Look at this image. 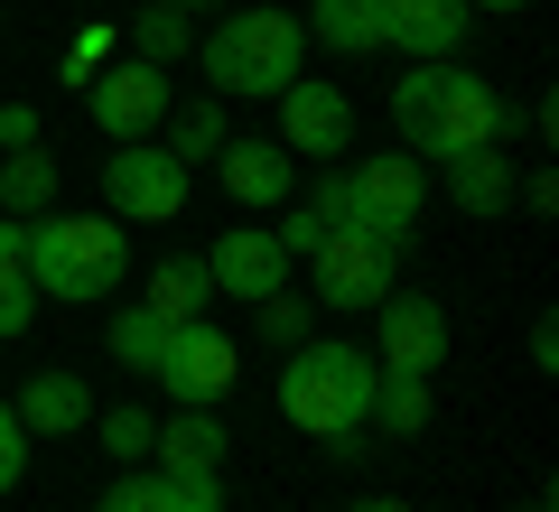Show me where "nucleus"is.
I'll list each match as a JSON object with an SVG mask.
<instances>
[{
    "label": "nucleus",
    "instance_id": "19",
    "mask_svg": "<svg viewBox=\"0 0 559 512\" xmlns=\"http://www.w3.org/2000/svg\"><path fill=\"white\" fill-rule=\"evenodd\" d=\"M38 326V279H28V224L0 215V345H20Z\"/></svg>",
    "mask_w": 559,
    "mask_h": 512
},
{
    "label": "nucleus",
    "instance_id": "13",
    "mask_svg": "<svg viewBox=\"0 0 559 512\" xmlns=\"http://www.w3.org/2000/svg\"><path fill=\"white\" fill-rule=\"evenodd\" d=\"M215 178L234 205H252V215H280V205L299 197V158L280 150V140H224L215 150Z\"/></svg>",
    "mask_w": 559,
    "mask_h": 512
},
{
    "label": "nucleus",
    "instance_id": "35",
    "mask_svg": "<svg viewBox=\"0 0 559 512\" xmlns=\"http://www.w3.org/2000/svg\"><path fill=\"white\" fill-rule=\"evenodd\" d=\"M532 373H559V326L550 317H532Z\"/></svg>",
    "mask_w": 559,
    "mask_h": 512
},
{
    "label": "nucleus",
    "instance_id": "38",
    "mask_svg": "<svg viewBox=\"0 0 559 512\" xmlns=\"http://www.w3.org/2000/svg\"><path fill=\"white\" fill-rule=\"evenodd\" d=\"M168 10H187V20H197V10H205V0H168Z\"/></svg>",
    "mask_w": 559,
    "mask_h": 512
},
{
    "label": "nucleus",
    "instance_id": "28",
    "mask_svg": "<svg viewBox=\"0 0 559 512\" xmlns=\"http://www.w3.org/2000/svg\"><path fill=\"white\" fill-rule=\"evenodd\" d=\"M308 317H318V298H289V289H271V298H252V326H261V345H308Z\"/></svg>",
    "mask_w": 559,
    "mask_h": 512
},
{
    "label": "nucleus",
    "instance_id": "15",
    "mask_svg": "<svg viewBox=\"0 0 559 512\" xmlns=\"http://www.w3.org/2000/svg\"><path fill=\"white\" fill-rule=\"evenodd\" d=\"M439 187H448V205H457V215L495 224V215H513L522 168L503 158V140H495V150H457V158H439Z\"/></svg>",
    "mask_w": 559,
    "mask_h": 512
},
{
    "label": "nucleus",
    "instance_id": "12",
    "mask_svg": "<svg viewBox=\"0 0 559 512\" xmlns=\"http://www.w3.org/2000/svg\"><path fill=\"white\" fill-rule=\"evenodd\" d=\"M466 28H476V10L466 0H382V47L411 66L429 57H466Z\"/></svg>",
    "mask_w": 559,
    "mask_h": 512
},
{
    "label": "nucleus",
    "instance_id": "40",
    "mask_svg": "<svg viewBox=\"0 0 559 512\" xmlns=\"http://www.w3.org/2000/svg\"><path fill=\"white\" fill-rule=\"evenodd\" d=\"M0 28H10V20H0Z\"/></svg>",
    "mask_w": 559,
    "mask_h": 512
},
{
    "label": "nucleus",
    "instance_id": "25",
    "mask_svg": "<svg viewBox=\"0 0 559 512\" xmlns=\"http://www.w3.org/2000/svg\"><path fill=\"white\" fill-rule=\"evenodd\" d=\"M94 438L112 466H150V448H159V419L140 410V401H121V410H94Z\"/></svg>",
    "mask_w": 559,
    "mask_h": 512
},
{
    "label": "nucleus",
    "instance_id": "8",
    "mask_svg": "<svg viewBox=\"0 0 559 512\" xmlns=\"http://www.w3.org/2000/svg\"><path fill=\"white\" fill-rule=\"evenodd\" d=\"M168 103H178V84H168V66L131 57V47H121V57L103 66L94 84H84V112H94V131L112 140V150H121V140H159Z\"/></svg>",
    "mask_w": 559,
    "mask_h": 512
},
{
    "label": "nucleus",
    "instance_id": "29",
    "mask_svg": "<svg viewBox=\"0 0 559 512\" xmlns=\"http://www.w3.org/2000/svg\"><path fill=\"white\" fill-rule=\"evenodd\" d=\"M112 57H121V28H112V20H84L75 47H66V75H57V84H75V94H84V84H94Z\"/></svg>",
    "mask_w": 559,
    "mask_h": 512
},
{
    "label": "nucleus",
    "instance_id": "9",
    "mask_svg": "<svg viewBox=\"0 0 559 512\" xmlns=\"http://www.w3.org/2000/svg\"><path fill=\"white\" fill-rule=\"evenodd\" d=\"M308 279H318V308H373L382 289H401V252L392 242H373V234H355V224H326V242L308 252Z\"/></svg>",
    "mask_w": 559,
    "mask_h": 512
},
{
    "label": "nucleus",
    "instance_id": "16",
    "mask_svg": "<svg viewBox=\"0 0 559 512\" xmlns=\"http://www.w3.org/2000/svg\"><path fill=\"white\" fill-rule=\"evenodd\" d=\"M10 410H20L28 438H75V429H94V392H84V373H28Z\"/></svg>",
    "mask_w": 559,
    "mask_h": 512
},
{
    "label": "nucleus",
    "instance_id": "20",
    "mask_svg": "<svg viewBox=\"0 0 559 512\" xmlns=\"http://www.w3.org/2000/svg\"><path fill=\"white\" fill-rule=\"evenodd\" d=\"M299 28L336 57H382V0H308Z\"/></svg>",
    "mask_w": 559,
    "mask_h": 512
},
{
    "label": "nucleus",
    "instance_id": "21",
    "mask_svg": "<svg viewBox=\"0 0 559 512\" xmlns=\"http://www.w3.org/2000/svg\"><path fill=\"white\" fill-rule=\"evenodd\" d=\"M57 187H66V168H57V150H47V140L0 158V215H20V224L47 215V205H57Z\"/></svg>",
    "mask_w": 559,
    "mask_h": 512
},
{
    "label": "nucleus",
    "instance_id": "17",
    "mask_svg": "<svg viewBox=\"0 0 559 512\" xmlns=\"http://www.w3.org/2000/svg\"><path fill=\"white\" fill-rule=\"evenodd\" d=\"M224 419L215 410H178V419H159V448H150V466L159 475H178V485H197V475H224Z\"/></svg>",
    "mask_w": 559,
    "mask_h": 512
},
{
    "label": "nucleus",
    "instance_id": "6",
    "mask_svg": "<svg viewBox=\"0 0 559 512\" xmlns=\"http://www.w3.org/2000/svg\"><path fill=\"white\" fill-rule=\"evenodd\" d=\"M187 158H168L159 140H121V150H103V215L112 224H178L187 205Z\"/></svg>",
    "mask_w": 559,
    "mask_h": 512
},
{
    "label": "nucleus",
    "instance_id": "39",
    "mask_svg": "<svg viewBox=\"0 0 559 512\" xmlns=\"http://www.w3.org/2000/svg\"><path fill=\"white\" fill-rule=\"evenodd\" d=\"M66 10H103V0H66Z\"/></svg>",
    "mask_w": 559,
    "mask_h": 512
},
{
    "label": "nucleus",
    "instance_id": "36",
    "mask_svg": "<svg viewBox=\"0 0 559 512\" xmlns=\"http://www.w3.org/2000/svg\"><path fill=\"white\" fill-rule=\"evenodd\" d=\"M345 512H419V503H401V493H355Z\"/></svg>",
    "mask_w": 559,
    "mask_h": 512
},
{
    "label": "nucleus",
    "instance_id": "4",
    "mask_svg": "<svg viewBox=\"0 0 559 512\" xmlns=\"http://www.w3.org/2000/svg\"><path fill=\"white\" fill-rule=\"evenodd\" d=\"M28 279L57 308H84V298H112L131 279V234L112 215H75V205H47L28 215Z\"/></svg>",
    "mask_w": 559,
    "mask_h": 512
},
{
    "label": "nucleus",
    "instance_id": "37",
    "mask_svg": "<svg viewBox=\"0 0 559 512\" xmlns=\"http://www.w3.org/2000/svg\"><path fill=\"white\" fill-rule=\"evenodd\" d=\"M466 10H495V20H513V10H532V0H466Z\"/></svg>",
    "mask_w": 559,
    "mask_h": 512
},
{
    "label": "nucleus",
    "instance_id": "5",
    "mask_svg": "<svg viewBox=\"0 0 559 512\" xmlns=\"http://www.w3.org/2000/svg\"><path fill=\"white\" fill-rule=\"evenodd\" d=\"M419 205H429V168L411 150H373V158H345V224L392 252L419 242Z\"/></svg>",
    "mask_w": 559,
    "mask_h": 512
},
{
    "label": "nucleus",
    "instance_id": "10",
    "mask_svg": "<svg viewBox=\"0 0 559 512\" xmlns=\"http://www.w3.org/2000/svg\"><path fill=\"white\" fill-rule=\"evenodd\" d=\"M271 103H280V150H289V158H318V168L355 158V94H345V84L289 75Z\"/></svg>",
    "mask_w": 559,
    "mask_h": 512
},
{
    "label": "nucleus",
    "instance_id": "7",
    "mask_svg": "<svg viewBox=\"0 0 559 512\" xmlns=\"http://www.w3.org/2000/svg\"><path fill=\"white\" fill-rule=\"evenodd\" d=\"M150 382H159L178 410H215V401L242 382V345L215 326V317H187V326H168V345H159V364H150Z\"/></svg>",
    "mask_w": 559,
    "mask_h": 512
},
{
    "label": "nucleus",
    "instance_id": "32",
    "mask_svg": "<svg viewBox=\"0 0 559 512\" xmlns=\"http://www.w3.org/2000/svg\"><path fill=\"white\" fill-rule=\"evenodd\" d=\"M0 150H38V103H0Z\"/></svg>",
    "mask_w": 559,
    "mask_h": 512
},
{
    "label": "nucleus",
    "instance_id": "31",
    "mask_svg": "<svg viewBox=\"0 0 559 512\" xmlns=\"http://www.w3.org/2000/svg\"><path fill=\"white\" fill-rule=\"evenodd\" d=\"M28 456H38V438H28V429H20V410H10V401H0V493H20Z\"/></svg>",
    "mask_w": 559,
    "mask_h": 512
},
{
    "label": "nucleus",
    "instance_id": "11",
    "mask_svg": "<svg viewBox=\"0 0 559 512\" xmlns=\"http://www.w3.org/2000/svg\"><path fill=\"white\" fill-rule=\"evenodd\" d=\"M364 317H373V364L382 373H439L448 364V308L429 289H382Z\"/></svg>",
    "mask_w": 559,
    "mask_h": 512
},
{
    "label": "nucleus",
    "instance_id": "3",
    "mask_svg": "<svg viewBox=\"0 0 559 512\" xmlns=\"http://www.w3.org/2000/svg\"><path fill=\"white\" fill-rule=\"evenodd\" d=\"M289 75H308V28H299V10L234 0V10L205 28V94H215V103H271Z\"/></svg>",
    "mask_w": 559,
    "mask_h": 512
},
{
    "label": "nucleus",
    "instance_id": "1",
    "mask_svg": "<svg viewBox=\"0 0 559 512\" xmlns=\"http://www.w3.org/2000/svg\"><path fill=\"white\" fill-rule=\"evenodd\" d=\"M392 131H401L411 158L439 168V158H457V150L513 140V103H503L466 57H429V66H411V75L392 84Z\"/></svg>",
    "mask_w": 559,
    "mask_h": 512
},
{
    "label": "nucleus",
    "instance_id": "24",
    "mask_svg": "<svg viewBox=\"0 0 559 512\" xmlns=\"http://www.w3.org/2000/svg\"><path fill=\"white\" fill-rule=\"evenodd\" d=\"M224 140H234V131H224V103L215 94H205V103H168V121H159V150L187 158V168H205Z\"/></svg>",
    "mask_w": 559,
    "mask_h": 512
},
{
    "label": "nucleus",
    "instance_id": "30",
    "mask_svg": "<svg viewBox=\"0 0 559 512\" xmlns=\"http://www.w3.org/2000/svg\"><path fill=\"white\" fill-rule=\"evenodd\" d=\"M271 242H280V252H289V261H308V252H318V242H326V215H318V205H308V197H289V205H280V224H271Z\"/></svg>",
    "mask_w": 559,
    "mask_h": 512
},
{
    "label": "nucleus",
    "instance_id": "34",
    "mask_svg": "<svg viewBox=\"0 0 559 512\" xmlns=\"http://www.w3.org/2000/svg\"><path fill=\"white\" fill-rule=\"evenodd\" d=\"M178 512H234V503H224V475H197V485H178Z\"/></svg>",
    "mask_w": 559,
    "mask_h": 512
},
{
    "label": "nucleus",
    "instance_id": "23",
    "mask_svg": "<svg viewBox=\"0 0 559 512\" xmlns=\"http://www.w3.org/2000/svg\"><path fill=\"white\" fill-rule=\"evenodd\" d=\"M373 438H419L429 429V373H373V410H364Z\"/></svg>",
    "mask_w": 559,
    "mask_h": 512
},
{
    "label": "nucleus",
    "instance_id": "18",
    "mask_svg": "<svg viewBox=\"0 0 559 512\" xmlns=\"http://www.w3.org/2000/svg\"><path fill=\"white\" fill-rule=\"evenodd\" d=\"M205 298H215L205 252H168L159 271H150V289H140V308L159 317V326H187V317H205Z\"/></svg>",
    "mask_w": 559,
    "mask_h": 512
},
{
    "label": "nucleus",
    "instance_id": "2",
    "mask_svg": "<svg viewBox=\"0 0 559 512\" xmlns=\"http://www.w3.org/2000/svg\"><path fill=\"white\" fill-rule=\"evenodd\" d=\"M373 345H336V335H308L280 355V419L299 438H318L326 456H355L364 410H373Z\"/></svg>",
    "mask_w": 559,
    "mask_h": 512
},
{
    "label": "nucleus",
    "instance_id": "22",
    "mask_svg": "<svg viewBox=\"0 0 559 512\" xmlns=\"http://www.w3.org/2000/svg\"><path fill=\"white\" fill-rule=\"evenodd\" d=\"M121 47L178 75V66H187V47H197V20H187V10H168V0H140V10H131V28H121Z\"/></svg>",
    "mask_w": 559,
    "mask_h": 512
},
{
    "label": "nucleus",
    "instance_id": "33",
    "mask_svg": "<svg viewBox=\"0 0 559 512\" xmlns=\"http://www.w3.org/2000/svg\"><path fill=\"white\" fill-rule=\"evenodd\" d=\"M513 205H532V215H559V178H550V168H532V178L513 187Z\"/></svg>",
    "mask_w": 559,
    "mask_h": 512
},
{
    "label": "nucleus",
    "instance_id": "27",
    "mask_svg": "<svg viewBox=\"0 0 559 512\" xmlns=\"http://www.w3.org/2000/svg\"><path fill=\"white\" fill-rule=\"evenodd\" d=\"M94 512H178V475H159V466H121L112 485H103Z\"/></svg>",
    "mask_w": 559,
    "mask_h": 512
},
{
    "label": "nucleus",
    "instance_id": "14",
    "mask_svg": "<svg viewBox=\"0 0 559 512\" xmlns=\"http://www.w3.org/2000/svg\"><path fill=\"white\" fill-rule=\"evenodd\" d=\"M205 271H215L224 298H271V289H289V252L271 242V224H234V234H215Z\"/></svg>",
    "mask_w": 559,
    "mask_h": 512
},
{
    "label": "nucleus",
    "instance_id": "26",
    "mask_svg": "<svg viewBox=\"0 0 559 512\" xmlns=\"http://www.w3.org/2000/svg\"><path fill=\"white\" fill-rule=\"evenodd\" d=\"M103 345H112V364H131V373H150V364H159V345H168V326L150 308H112V326H103Z\"/></svg>",
    "mask_w": 559,
    "mask_h": 512
}]
</instances>
